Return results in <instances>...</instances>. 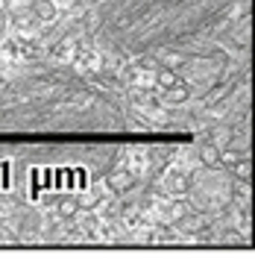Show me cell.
Instances as JSON below:
<instances>
[{
    "mask_svg": "<svg viewBox=\"0 0 255 276\" xmlns=\"http://www.w3.org/2000/svg\"><path fill=\"white\" fill-rule=\"evenodd\" d=\"M38 15L41 18H53V6L50 3H38Z\"/></svg>",
    "mask_w": 255,
    "mask_h": 276,
    "instance_id": "8992f818",
    "label": "cell"
},
{
    "mask_svg": "<svg viewBox=\"0 0 255 276\" xmlns=\"http://www.w3.org/2000/svg\"><path fill=\"white\" fill-rule=\"evenodd\" d=\"M173 83H176V74H173V71H161L159 74V86L161 89H170Z\"/></svg>",
    "mask_w": 255,
    "mask_h": 276,
    "instance_id": "3957f363",
    "label": "cell"
},
{
    "mask_svg": "<svg viewBox=\"0 0 255 276\" xmlns=\"http://www.w3.org/2000/svg\"><path fill=\"white\" fill-rule=\"evenodd\" d=\"M182 215H185V206H182V203H176V206L170 209V217H182Z\"/></svg>",
    "mask_w": 255,
    "mask_h": 276,
    "instance_id": "52a82bcc",
    "label": "cell"
},
{
    "mask_svg": "<svg viewBox=\"0 0 255 276\" xmlns=\"http://www.w3.org/2000/svg\"><path fill=\"white\" fill-rule=\"evenodd\" d=\"M223 162H226V165H235V162H238V153H235V150L223 153Z\"/></svg>",
    "mask_w": 255,
    "mask_h": 276,
    "instance_id": "ba28073f",
    "label": "cell"
},
{
    "mask_svg": "<svg viewBox=\"0 0 255 276\" xmlns=\"http://www.w3.org/2000/svg\"><path fill=\"white\" fill-rule=\"evenodd\" d=\"M164 97H167L170 103H179V100H185V97H188V86L176 80V83H173L170 89H164Z\"/></svg>",
    "mask_w": 255,
    "mask_h": 276,
    "instance_id": "6da1fadb",
    "label": "cell"
},
{
    "mask_svg": "<svg viewBox=\"0 0 255 276\" xmlns=\"http://www.w3.org/2000/svg\"><path fill=\"white\" fill-rule=\"evenodd\" d=\"M235 174L241 177V183H250V180H253V162H250V156H244L241 165L235 162Z\"/></svg>",
    "mask_w": 255,
    "mask_h": 276,
    "instance_id": "7a4b0ae2",
    "label": "cell"
},
{
    "mask_svg": "<svg viewBox=\"0 0 255 276\" xmlns=\"http://www.w3.org/2000/svg\"><path fill=\"white\" fill-rule=\"evenodd\" d=\"M202 159H205V162H211V165H214V162H220L217 147H205V150H202Z\"/></svg>",
    "mask_w": 255,
    "mask_h": 276,
    "instance_id": "277c9868",
    "label": "cell"
},
{
    "mask_svg": "<svg viewBox=\"0 0 255 276\" xmlns=\"http://www.w3.org/2000/svg\"><path fill=\"white\" fill-rule=\"evenodd\" d=\"M76 209H79V206H76V200H73V197H70V200H62V215H73Z\"/></svg>",
    "mask_w": 255,
    "mask_h": 276,
    "instance_id": "5b68a950",
    "label": "cell"
}]
</instances>
